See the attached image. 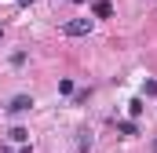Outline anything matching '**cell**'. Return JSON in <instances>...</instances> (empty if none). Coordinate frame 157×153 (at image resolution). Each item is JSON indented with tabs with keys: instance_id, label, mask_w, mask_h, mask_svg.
<instances>
[{
	"instance_id": "277c9868",
	"label": "cell",
	"mask_w": 157,
	"mask_h": 153,
	"mask_svg": "<svg viewBox=\"0 0 157 153\" xmlns=\"http://www.w3.org/2000/svg\"><path fill=\"white\" fill-rule=\"evenodd\" d=\"M117 131H121V135H139L135 120H117Z\"/></svg>"
},
{
	"instance_id": "ba28073f",
	"label": "cell",
	"mask_w": 157,
	"mask_h": 153,
	"mask_svg": "<svg viewBox=\"0 0 157 153\" xmlns=\"http://www.w3.org/2000/svg\"><path fill=\"white\" fill-rule=\"evenodd\" d=\"M128 113H132V117L143 113V99H132V102H128Z\"/></svg>"
},
{
	"instance_id": "8fae6325",
	"label": "cell",
	"mask_w": 157,
	"mask_h": 153,
	"mask_svg": "<svg viewBox=\"0 0 157 153\" xmlns=\"http://www.w3.org/2000/svg\"><path fill=\"white\" fill-rule=\"evenodd\" d=\"M154 150H157V142H154Z\"/></svg>"
},
{
	"instance_id": "30bf717a",
	"label": "cell",
	"mask_w": 157,
	"mask_h": 153,
	"mask_svg": "<svg viewBox=\"0 0 157 153\" xmlns=\"http://www.w3.org/2000/svg\"><path fill=\"white\" fill-rule=\"evenodd\" d=\"M0 37H4V29H0Z\"/></svg>"
},
{
	"instance_id": "6da1fadb",
	"label": "cell",
	"mask_w": 157,
	"mask_h": 153,
	"mask_svg": "<svg viewBox=\"0 0 157 153\" xmlns=\"http://www.w3.org/2000/svg\"><path fill=\"white\" fill-rule=\"evenodd\" d=\"M62 33H66V37H88V33H91V18H73V22H66Z\"/></svg>"
},
{
	"instance_id": "52a82bcc",
	"label": "cell",
	"mask_w": 157,
	"mask_h": 153,
	"mask_svg": "<svg viewBox=\"0 0 157 153\" xmlns=\"http://www.w3.org/2000/svg\"><path fill=\"white\" fill-rule=\"evenodd\" d=\"M59 91H62V95H73V80L62 76V80H59Z\"/></svg>"
},
{
	"instance_id": "5b68a950",
	"label": "cell",
	"mask_w": 157,
	"mask_h": 153,
	"mask_svg": "<svg viewBox=\"0 0 157 153\" xmlns=\"http://www.w3.org/2000/svg\"><path fill=\"white\" fill-rule=\"evenodd\" d=\"M7 139H11V142H29V131H26V128H11Z\"/></svg>"
},
{
	"instance_id": "8992f818",
	"label": "cell",
	"mask_w": 157,
	"mask_h": 153,
	"mask_svg": "<svg viewBox=\"0 0 157 153\" xmlns=\"http://www.w3.org/2000/svg\"><path fill=\"white\" fill-rule=\"evenodd\" d=\"M77 135H80V139H77V150L88 153V150H91V135H88V131H77Z\"/></svg>"
},
{
	"instance_id": "9c48e42d",
	"label": "cell",
	"mask_w": 157,
	"mask_h": 153,
	"mask_svg": "<svg viewBox=\"0 0 157 153\" xmlns=\"http://www.w3.org/2000/svg\"><path fill=\"white\" fill-rule=\"evenodd\" d=\"M146 95H157V80H146V88H143Z\"/></svg>"
},
{
	"instance_id": "3957f363",
	"label": "cell",
	"mask_w": 157,
	"mask_h": 153,
	"mask_svg": "<svg viewBox=\"0 0 157 153\" xmlns=\"http://www.w3.org/2000/svg\"><path fill=\"white\" fill-rule=\"evenodd\" d=\"M110 15H113V4L110 0H99L95 4V18H110Z\"/></svg>"
},
{
	"instance_id": "7a4b0ae2",
	"label": "cell",
	"mask_w": 157,
	"mask_h": 153,
	"mask_svg": "<svg viewBox=\"0 0 157 153\" xmlns=\"http://www.w3.org/2000/svg\"><path fill=\"white\" fill-rule=\"evenodd\" d=\"M26 110H33V99H29V95H15V99H11V102H7V113H26Z\"/></svg>"
}]
</instances>
